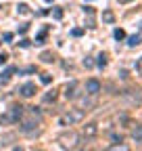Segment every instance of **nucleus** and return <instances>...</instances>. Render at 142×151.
<instances>
[{
	"label": "nucleus",
	"mask_w": 142,
	"mask_h": 151,
	"mask_svg": "<svg viewBox=\"0 0 142 151\" xmlns=\"http://www.w3.org/2000/svg\"><path fill=\"white\" fill-rule=\"evenodd\" d=\"M40 59H42L44 63H52V61L57 59V57L52 55V52H48V50H46V52H42V55H40Z\"/></svg>",
	"instance_id": "4468645a"
},
{
	"label": "nucleus",
	"mask_w": 142,
	"mask_h": 151,
	"mask_svg": "<svg viewBox=\"0 0 142 151\" xmlns=\"http://www.w3.org/2000/svg\"><path fill=\"white\" fill-rule=\"evenodd\" d=\"M136 71H138V73L142 76V57H140V59L136 61Z\"/></svg>",
	"instance_id": "cd10ccee"
},
{
	"label": "nucleus",
	"mask_w": 142,
	"mask_h": 151,
	"mask_svg": "<svg viewBox=\"0 0 142 151\" xmlns=\"http://www.w3.org/2000/svg\"><path fill=\"white\" fill-rule=\"evenodd\" d=\"M17 13H19V15H29V6H27L25 2L17 4Z\"/></svg>",
	"instance_id": "f3484780"
},
{
	"label": "nucleus",
	"mask_w": 142,
	"mask_h": 151,
	"mask_svg": "<svg viewBox=\"0 0 142 151\" xmlns=\"http://www.w3.org/2000/svg\"><path fill=\"white\" fill-rule=\"evenodd\" d=\"M38 124H40V120H38V118L23 120V122H21V126H19V130L23 132V134H38Z\"/></svg>",
	"instance_id": "20e7f679"
},
{
	"label": "nucleus",
	"mask_w": 142,
	"mask_h": 151,
	"mask_svg": "<svg viewBox=\"0 0 142 151\" xmlns=\"http://www.w3.org/2000/svg\"><path fill=\"white\" fill-rule=\"evenodd\" d=\"M113 36H115V40H123V38H126V32H123L121 27H117V29L113 32Z\"/></svg>",
	"instance_id": "6ab92c4d"
},
{
	"label": "nucleus",
	"mask_w": 142,
	"mask_h": 151,
	"mask_svg": "<svg viewBox=\"0 0 142 151\" xmlns=\"http://www.w3.org/2000/svg\"><path fill=\"white\" fill-rule=\"evenodd\" d=\"M63 15H65V11H63L61 6H55V9H52V17H55L57 21H61V19H63Z\"/></svg>",
	"instance_id": "dca6fc26"
},
{
	"label": "nucleus",
	"mask_w": 142,
	"mask_h": 151,
	"mask_svg": "<svg viewBox=\"0 0 142 151\" xmlns=\"http://www.w3.org/2000/svg\"><path fill=\"white\" fill-rule=\"evenodd\" d=\"M82 34H84V29H82V27H73V29H71V36H75V38H80Z\"/></svg>",
	"instance_id": "5701e85b"
},
{
	"label": "nucleus",
	"mask_w": 142,
	"mask_h": 151,
	"mask_svg": "<svg viewBox=\"0 0 142 151\" xmlns=\"http://www.w3.org/2000/svg\"><path fill=\"white\" fill-rule=\"evenodd\" d=\"M100 90H102V84H100L96 78H90V80L86 82V92L90 94V97H96Z\"/></svg>",
	"instance_id": "39448f33"
},
{
	"label": "nucleus",
	"mask_w": 142,
	"mask_h": 151,
	"mask_svg": "<svg viewBox=\"0 0 142 151\" xmlns=\"http://www.w3.org/2000/svg\"><path fill=\"white\" fill-rule=\"evenodd\" d=\"M94 63H92V59H90V57H86V59H84V67H88V69H90Z\"/></svg>",
	"instance_id": "bb28decb"
},
{
	"label": "nucleus",
	"mask_w": 142,
	"mask_h": 151,
	"mask_svg": "<svg viewBox=\"0 0 142 151\" xmlns=\"http://www.w3.org/2000/svg\"><path fill=\"white\" fill-rule=\"evenodd\" d=\"M29 44H31V40H27V38H23V40L19 42V46H21V48H27Z\"/></svg>",
	"instance_id": "a878e982"
},
{
	"label": "nucleus",
	"mask_w": 142,
	"mask_h": 151,
	"mask_svg": "<svg viewBox=\"0 0 142 151\" xmlns=\"http://www.w3.org/2000/svg\"><path fill=\"white\" fill-rule=\"evenodd\" d=\"M40 80H42V84H50V82H52V76H50V73H42Z\"/></svg>",
	"instance_id": "412c9836"
},
{
	"label": "nucleus",
	"mask_w": 142,
	"mask_h": 151,
	"mask_svg": "<svg viewBox=\"0 0 142 151\" xmlns=\"http://www.w3.org/2000/svg\"><path fill=\"white\" fill-rule=\"evenodd\" d=\"M23 118V107L21 105H13L6 113L0 116V126H6V124H17Z\"/></svg>",
	"instance_id": "f257e3e1"
},
{
	"label": "nucleus",
	"mask_w": 142,
	"mask_h": 151,
	"mask_svg": "<svg viewBox=\"0 0 142 151\" xmlns=\"http://www.w3.org/2000/svg\"><path fill=\"white\" fill-rule=\"evenodd\" d=\"M13 139H15V134H4V137H2V145H11Z\"/></svg>",
	"instance_id": "4be33fe9"
},
{
	"label": "nucleus",
	"mask_w": 142,
	"mask_h": 151,
	"mask_svg": "<svg viewBox=\"0 0 142 151\" xmlns=\"http://www.w3.org/2000/svg\"><path fill=\"white\" fill-rule=\"evenodd\" d=\"M82 120H84V109H69L59 118V124L61 126H73Z\"/></svg>",
	"instance_id": "f03ea898"
},
{
	"label": "nucleus",
	"mask_w": 142,
	"mask_h": 151,
	"mask_svg": "<svg viewBox=\"0 0 142 151\" xmlns=\"http://www.w3.org/2000/svg\"><path fill=\"white\" fill-rule=\"evenodd\" d=\"M96 132H98V126H96L94 122H90V124H86V126H84L82 137H84V139H92V137H96Z\"/></svg>",
	"instance_id": "6e6552de"
},
{
	"label": "nucleus",
	"mask_w": 142,
	"mask_h": 151,
	"mask_svg": "<svg viewBox=\"0 0 142 151\" xmlns=\"http://www.w3.org/2000/svg\"><path fill=\"white\" fill-rule=\"evenodd\" d=\"M119 2H123V4H126V2H132V0H119Z\"/></svg>",
	"instance_id": "473e14b6"
},
{
	"label": "nucleus",
	"mask_w": 142,
	"mask_h": 151,
	"mask_svg": "<svg viewBox=\"0 0 142 151\" xmlns=\"http://www.w3.org/2000/svg\"><path fill=\"white\" fill-rule=\"evenodd\" d=\"M19 92H21V97L29 99V97H33V94L38 92V88H36V84H33V82H25V84L19 88Z\"/></svg>",
	"instance_id": "423d86ee"
},
{
	"label": "nucleus",
	"mask_w": 142,
	"mask_h": 151,
	"mask_svg": "<svg viewBox=\"0 0 142 151\" xmlns=\"http://www.w3.org/2000/svg\"><path fill=\"white\" fill-rule=\"evenodd\" d=\"M17 71H19V67H6V69H4V73L0 76V82H9V80H11V76H13V73H17Z\"/></svg>",
	"instance_id": "1a4fd4ad"
},
{
	"label": "nucleus",
	"mask_w": 142,
	"mask_h": 151,
	"mask_svg": "<svg viewBox=\"0 0 142 151\" xmlns=\"http://www.w3.org/2000/svg\"><path fill=\"white\" fill-rule=\"evenodd\" d=\"M13 151H23V147H15V149H13Z\"/></svg>",
	"instance_id": "2f4dec72"
},
{
	"label": "nucleus",
	"mask_w": 142,
	"mask_h": 151,
	"mask_svg": "<svg viewBox=\"0 0 142 151\" xmlns=\"http://www.w3.org/2000/svg\"><path fill=\"white\" fill-rule=\"evenodd\" d=\"M42 101H44V103H55V101H57V90H48L44 97H42Z\"/></svg>",
	"instance_id": "f8f14e48"
},
{
	"label": "nucleus",
	"mask_w": 142,
	"mask_h": 151,
	"mask_svg": "<svg viewBox=\"0 0 142 151\" xmlns=\"http://www.w3.org/2000/svg\"><path fill=\"white\" fill-rule=\"evenodd\" d=\"M46 34H48V27H44V29L40 32V36L36 38V46H40V44H44V40H46Z\"/></svg>",
	"instance_id": "2eb2a0df"
},
{
	"label": "nucleus",
	"mask_w": 142,
	"mask_h": 151,
	"mask_svg": "<svg viewBox=\"0 0 142 151\" xmlns=\"http://www.w3.org/2000/svg\"><path fill=\"white\" fill-rule=\"evenodd\" d=\"M96 65H98L100 69H102V67H107V55H104V52H100V55H98V61H96Z\"/></svg>",
	"instance_id": "a211bd4d"
},
{
	"label": "nucleus",
	"mask_w": 142,
	"mask_h": 151,
	"mask_svg": "<svg viewBox=\"0 0 142 151\" xmlns=\"http://www.w3.org/2000/svg\"><path fill=\"white\" fill-rule=\"evenodd\" d=\"M102 21H104V23H113V21H115V13L109 11V9L102 11Z\"/></svg>",
	"instance_id": "9b49d317"
},
{
	"label": "nucleus",
	"mask_w": 142,
	"mask_h": 151,
	"mask_svg": "<svg viewBox=\"0 0 142 151\" xmlns=\"http://www.w3.org/2000/svg\"><path fill=\"white\" fill-rule=\"evenodd\" d=\"M107 151H130V147H128L126 143H113Z\"/></svg>",
	"instance_id": "ddd939ff"
},
{
	"label": "nucleus",
	"mask_w": 142,
	"mask_h": 151,
	"mask_svg": "<svg viewBox=\"0 0 142 151\" xmlns=\"http://www.w3.org/2000/svg\"><path fill=\"white\" fill-rule=\"evenodd\" d=\"M0 9H2V6H0Z\"/></svg>",
	"instance_id": "c9c22d12"
},
{
	"label": "nucleus",
	"mask_w": 142,
	"mask_h": 151,
	"mask_svg": "<svg viewBox=\"0 0 142 151\" xmlns=\"http://www.w3.org/2000/svg\"><path fill=\"white\" fill-rule=\"evenodd\" d=\"M23 71H25V73H33V71H36V67H33V65H29V67H25Z\"/></svg>",
	"instance_id": "7c9ffc66"
},
{
	"label": "nucleus",
	"mask_w": 142,
	"mask_h": 151,
	"mask_svg": "<svg viewBox=\"0 0 142 151\" xmlns=\"http://www.w3.org/2000/svg\"><path fill=\"white\" fill-rule=\"evenodd\" d=\"M80 141V134H75L73 130H69V132H63V134L59 137V143L65 147V149H73Z\"/></svg>",
	"instance_id": "7ed1b4c3"
},
{
	"label": "nucleus",
	"mask_w": 142,
	"mask_h": 151,
	"mask_svg": "<svg viewBox=\"0 0 142 151\" xmlns=\"http://www.w3.org/2000/svg\"><path fill=\"white\" fill-rule=\"evenodd\" d=\"M6 61H9V55L6 52H0V65H4Z\"/></svg>",
	"instance_id": "393cba45"
},
{
	"label": "nucleus",
	"mask_w": 142,
	"mask_h": 151,
	"mask_svg": "<svg viewBox=\"0 0 142 151\" xmlns=\"http://www.w3.org/2000/svg\"><path fill=\"white\" fill-rule=\"evenodd\" d=\"M27 29H29V23H23V25H21V27H19V32H21V34H25V32H27Z\"/></svg>",
	"instance_id": "c85d7f7f"
},
{
	"label": "nucleus",
	"mask_w": 142,
	"mask_h": 151,
	"mask_svg": "<svg viewBox=\"0 0 142 151\" xmlns=\"http://www.w3.org/2000/svg\"><path fill=\"white\" fill-rule=\"evenodd\" d=\"M132 139H134L136 143L142 141V124H136V128H132Z\"/></svg>",
	"instance_id": "9d476101"
},
{
	"label": "nucleus",
	"mask_w": 142,
	"mask_h": 151,
	"mask_svg": "<svg viewBox=\"0 0 142 151\" xmlns=\"http://www.w3.org/2000/svg\"><path fill=\"white\" fill-rule=\"evenodd\" d=\"M77 86H80L77 80H71V82L65 86V97H67V99H75V97H77Z\"/></svg>",
	"instance_id": "0eeeda50"
},
{
	"label": "nucleus",
	"mask_w": 142,
	"mask_h": 151,
	"mask_svg": "<svg viewBox=\"0 0 142 151\" xmlns=\"http://www.w3.org/2000/svg\"><path fill=\"white\" fill-rule=\"evenodd\" d=\"M11 40H13V34L6 32V34H4V42H11Z\"/></svg>",
	"instance_id": "c756f323"
},
{
	"label": "nucleus",
	"mask_w": 142,
	"mask_h": 151,
	"mask_svg": "<svg viewBox=\"0 0 142 151\" xmlns=\"http://www.w3.org/2000/svg\"><path fill=\"white\" fill-rule=\"evenodd\" d=\"M80 151H86V149H80Z\"/></svg>",
	"instance_id": "f704fd0d"
},
{
	"label": "nucleus",
	"mask_w": 142,
	"mask_h": 151,
	"mask_svg": "<svg viewBox=\"0 0 142 151\" xmlns=\"http://www.w3.org/2000/svg\"><path fill=\"white\" fill-rule=\"evenodd\" d=\"M111 141H113V143H123V137H121V134H115V132H113V134H111Z\"/></svg>",
	"instance_id": "b1692460"
},
{
	"label": "nucleus",
	"mask_w": 142,
	"mask_h": 151,
	"mask_svg": "<svg viewBox=\"0 0 142 151\" xmlns=\"http://www.w3.org/2000/svg\"><path fill=\"white\" fill-rule=\"evenodd\" d=\"M44 2H52V0H44Z\"/></svg>",
	"instance_id": "72a5a7b5"
},
{
	"label": "nucleus",
	"mask_w": 142,
	"mask_h": 151,
	"mask_svg": "<svg viewBox=\"0 0 142 151\" xmlns=\"http://www.w3.org/2000/svg\"><path fill=\"white\" fill-rule=\"evenodd\" d=\"M128 44H130V46L140 44V36H138V34H136V36H130V38H128Z\"/></svg>",
	"instance_id": "aec40b11"
}]
</instances>
